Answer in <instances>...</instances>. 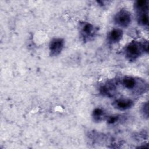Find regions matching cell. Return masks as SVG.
<instances>
[{
	"mask_svg": "<svg viewBox=\"0 0 149 149\" xmlns=\"http://www.w3.org/2000/svg\"><path fill=\"white\" fill-rule=\"evenodd\" d=\"M148 52V41H132L125 48L124 53L127 59L134 61L145 53Z\"/></svg>",
	"mask_w": 149,
	"mask_h": 149,
	"instance_id": "1",
	"label": "cell"
},
{
	"mask_svg": "<svg viewBox=\"0 0 149 149\" xmlns=\"http://www.w3.org/2000/svg\"><path fill=\"white\" fill-rule=\"evenodd\" d=\"M148 1L139 0L134 2V8L138 23L146 28L148 27Z\"/></svg>",
	"mask_w": 149,
	"mask_h": 149,
	"instance_id": "2",
	"label": "cell"
},
{
	"mask_svg": "<svg viewBox=\"0 0 149 149\" xmlns=\"http://www.w3.org/2000/svg\"><path fill=\"white\" fill-rule=\"evenodd\" d=\"M98 29L90 23L80 22L79 23V32L81 40L84 42L93 41L97 35Z\"/></svg>",
	"mask_w": 149,
	"mask_h": 149,
	"instance_id": "3",
	"label": "cell"
},
{
	"mask_svg": "<svg viewBox=\"0 0 149 149\" xmlns=\"http://www.w3.org/2000/svg\"><path fill=\"white\" fill-rule=\"evenodd\" d=\"M120 83L127 90L133 91L137 94H141L146 89L144 81L141 79H136L135 77L130 76H124Z\"/></svg>",
	"mask_w": 149,
	"mask_h": 149,
	"instance_id": "4",
	"label": "cell"
},
{
	"mask_svg": "<svg viewBox=\"0 0 149 149\" xmlns=\"http://www.w3.org/2000/svg\"><path fill=\"white\" fill-rule=\"evenodd\" d=\"M113 20L115 23L119 26L127 27L132 22L131 13L126 9H122L115 15Z\"/></svg>",
	"mask_w": 149,
	"mask_h": 149,
	"instance_id": "5",
	"label": "cell"
},
{
	"mask_svg": "<svg viewBox=\"0 0 149 149\" xmlns=\"http://www.w3.org/2000/svg\"><path fill=\"white\" fill-rule=\"evenodd\" d=\"M120 80L118 79L110 80L100 87V92L104 96L112 97L116 93L118 86Z\"/></svg>",
	"mask_w": 149,
	"mask_h": 149,
	"instance_id": "6",
	"label": "cell"
},
{
	"mask_svg": "<svg viewBox=\"0 0 149 149\" xmlns=\"http://www.w3.org/2000/svg\"><path fill=\"white\" fill-rule=\"evenodd\" d=\"M65 45V41L61 38H54L49 44V54L51 56H56L61 54Z\"/></svg>",
	"mask_w": 149,
	"mask_h": 149,
	"instance_id": "7",
	"label": "cell"
},
{
	"mask_svg": "<svg viewBox=\"0 0 149 149\" xmlns=\"http://www.w3.org/2000/svg\"><path fill=\"white\" fill-rule=\"evenodd\" d=\"M134 102L129 98H118L113 102L112 105L119 111H125L131 108Z\"/></svg>",
	"mask_w": 149,
	"mask_h": 149,
	"instance_id": "8",
	"label": "cell"
},
{
	"mask_svg": "<svg viewBox=\"0 0 149 149\" xmlns=\"http://www.w3.org/2000/svg\"><path fill=\"white\" fill-rule=\"evenodd\" d=\"M123 31L120 29H113L111 30L107 35V41L111 44L119 42L123 37Z\"/></svg>",
	"mask_w": 149,
	"mask_h": 149,
	"instance_id": "9",
	"label": "cell"
},
{
	"mask_svg": "<svg viewBox=\"0 0 149 149\" xmlns=\"http://www.w3.org/2000/svg\"><path fill=\"white\" fill-rule=\"evenodd\" d=\"M107 115L105 112L100 108H95L92 112L93 120L96 122H101L107 119Z\"/></svg>",
	"mask_w": 149,
	"mask_h": 149,
	"instance_id": "10",
	"label": "cell"
},
{
	"mask_svg": "<svg viewBox=\"0 0 149 149\" xmlns=\"http://www.w3.org/2000/svg\"><path fill=\"white\" fill-rule=\"evenodd\" d=\"M106 119L108 125H113L120 120V115H113L111 116H107Z\"/></svg>",
	"mask_w": 149,
	"mask_h": 149,
	"instance_id": "11",
	"label": "cell"
},
{
	"mask_svg": "<svg viewBox=\"0 0 149 149\" xmlns=\"http://www.w3.org/2000/svg\"><path fill=\"white\" fill-rule=\"evenodd\" d=\"M141 113L142 115L146 118H148V102H144L141 108Z\"/></svg>",
	"mask_w": 149,
	"mask_h": 149,
	"instance_id": "12",
	"label": "cell"
}]
</instances>
